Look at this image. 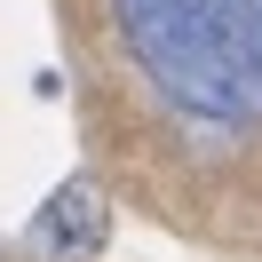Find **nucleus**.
Segmentation results:
<instances>
[{
	"mask_svg": "<svg viewBox=\"0 0 262 262\" xmlns=\"http://www.w3.org/2000/svg\"><path fill=\"white\" fill-rule=\"evenodd\" d=\"M143 80L207 127L262 119V0H112Z\"/></svg>",
	"mask_w": 262,
	"mask_h": 262,
	"instance_id": "1",
	"label": "nucleus"
},
{
	"mask_svg": "<svg viewBox=\"0 0 262 262\" xmlns=\"http://www.w3.org/2000/svg\"><path fill=\"white\" fill-rule=\"evenodd\" d=\"M103 223H112V207H103L96 183H64V191L32 214V246H40V254H56V262H80V254H96V246H103Z\"/></svg>",
	"mask_w": 262,
	"mask_h": 262,
	"instance_id": "2",
	"label": "nucleus"
}]
</instances>
